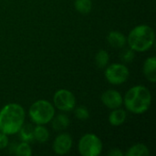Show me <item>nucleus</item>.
I'll return each instance as SVG.
<instances>
[{"instance_id":"f257e3e1","label":"nucleus","mask_w":156,"mask_h":156,"mask_svg":"<svg viewBox=\"0 0 156 156\" xmlns=\"http://www.w3.org/2000/svg\"><path fill=\"white\" fill-rule=\"evenodd\" d=\"M26 112L18 103L10 102L0 110V132L9 135L18 133L25 124Z\"/></svg>"},{"instance_id":"f03ea898","label":"nucleus","mask_w":156,"mask_h":156,"mask_svg":"<svg viewBox=\"0 0 156 156\" xmlns=\"http://www.w3.org/2000/svg\"><path fill=\"white\" fill-rule=\"evenodd\" d=\"M152 104V93L149 89L143 85L130 88L123 96V105L126 110L133 114H144Z\"/></svg>"},{"instance_id":"7ed1b4c3","label":"nucleus","mask_w":156,"mask_h":156,"mask_svg":"<svg viewBox=\"0 0 156 156\" xmlns=\"http://www.w3.org/2000/svg\"><path fill=\"white\" fill-rule=\"evenodd\" d=\"M127 44L135 52H145L154 44L155 34L153 27L143 24L134 27L128 34Z\"/></svg>"},{"instance_id":"20e7f679","label":"nucleus","mask_w":156,"mask_h":156,"mask_svg":"<svg viewBox=\"0 0 156 156\" xmlns=\"http://www.w3.org/2000/svg\"><path fill=\"white\" fill-rule=\"evenodd\" d=\"M56 114V110L50 101L38 100L31 104L28 110L29 119L36 125H46L49 123Z\"/></svg>"},{"instance_id":"39448f33","label":"nucleus","mask_w":156,"mask_h":156,"mask_svg":"<svg viewBox=\"0 0 156 156\" xmlns=\"http://www.w3.org/2000/svg\"><path fill=\"white\" fill-rule=\"evenodd\" d=\"M102 148L101 140L94 133H85L78 143V151L82 156H99Z\"/></svg>"},{"instance_id":"423d86ee","label":"nucleus","mask_w":156,"mask_h":156,"mask_svg":"<svg viewBox=\"0 0 156 156\" xmlns=\"http://www.w3.org/2000/svg\"><path fill=\"white\" fill-rule=\"evenodd\" d=\"M104 76L109 83L112 85H122L128 80L130 71L125 64L112 63L105 68Z\"/></svg>"},{"instance_id":"0eeeda50","label":"nucleus","mask_w":156,"mask_h":156,"mask_svg":"<svg viewBox=\"0 0 156 156\" xmlns=\"http://www.w3.org/2000/svg\"><path fill=\"white\" fill-rule=\"evenodd\" d=\"M76 104L77 100L75 95L67 89H59L53 95V105L60 112H72Z\"/></svg>"},{"instance_id":"6e6552de","label":"nucleus","mask_w":156,"mask_h":156,"mask_svg":"<svg viewBox=\"0 0 156 156\" xmlns=\"http://www.w3.org/2000/svg\"><path fill=\"white\" fill-rule=\"evenodd\" d=\"M72 145L73 140L70 134L68 133H62L56 136L52 144V149L56 154L65 155L70 152Z\"/></svg>"},{"instance_id":"1a4fd4ad","label":"nucleus","mask_w":156,"mask_h":156,"mask_svg":"<svg viewBox=\"0 0 156 156\" xmlns=\"http://www.w3.org/2000/svg\"><path fill=\"white\" fill-rule=\"evenodd\" d=\"M101 101L105 107L110 110H114L122 107L123 104V96L118 90L110 89L101 94Z\"/></svg>"},{"instance_id":"9d476101","label":"nucleus","mask_w":156,"mask_h":156,"mask_svg":"<svg viewBox=\"0 0 156 156\" xmlns=\"http://www.w3.org/2000/svg\"><path fill=\"white\" fill-rule=\"evenodd\" d=\"M143 72L147 80L152 83L156 82V58H147L143 65Z\"/></svg>"},{"instance_id":"9b49d317","label":"nucleus","mask_w":156,"mask_h":156,"mask_svg":"<svg viewBox=\"0 0 156 156\" xmlns=\"http://www.w3.org/2000/svg\"><path fill=\"white\" fill-rule=\"evenodd\" d=\"M107 41L114 48H122L127 44V37L123 33L118 30H112L108 34Z\"/></svg>"},{"instance_id":"f8f14e48","label":"nucleus","mask_w":156,"mask_h":156,"mask_svg":"<svg viewBox=\"0 0 156 156\" xmlns=\"http://www.w3.org/2000/svg\"><path fill=\"white\" fill-rule=\"evenodd\" d=\"M127 119V112L125 110L122 108H117L112 110L111 113L109 114V123L112 126H120L125 122Z\"/></svg>"},{"instance_id":"ddd939ff","label":"nucleus","mask_w":156,"mask_h":156,"mask_svg":"<svg viewBox=\"0 0 156 156\" xmlns=\"http://www.w3.org/2000/svg\"><path fill=\"white\" fill-rule=\"evenodd\" d=\"M50 122H51L53 130H55L57 132H60V131L66 130L69 127L70 121H69V118L66 114L59 113L58 115L55 114V116L53 117V119L51 120Z\"/></svg>"},{"instance_id":"4468645a","label":"nucleus","mask_w":156,"mask_h":156,"mask_svg":"<svg viewBox=\"0 0 156 156\" xmlns=\"http://www.w3.org/2000/svg\"><path fill=\"white\" fill-rule=\"evenodd\" d=\"M34 141L39 144H45L49 139V132L45 125H36L33 129Z\"/></svg>"},{"instance_id":"2eb2a0df","label":"nucleus","mask_w":156,"mask_h":156,"mask_svg":"<svg viewBox=\"0 0 156 156\" xmlns=\"http://www.w3.org/2000/svg\"><path fill=\"white\" fill-rule=\"evenodd\" d=\"M149 154L150 150L144 144H136L132 145L124 154L126 156H147Z\"/></svg>"},{"instance_id":"dca6fc26","label":"nucleus","mask_w":156,"mask_h":156,"mask_svg":"<svg viewBox=\"0 0 156 156\" xmlns=\"http://www.w3.org/2000/svg\"><path fill=\"white\" fill-rule=\"evenodd\" d=\"M34 127L31 124H24L19 130V137L22 142L26 143H33L34 142V134H33Z\"/></svg>"},{"instance_id":"f3484780","label":"nucleus","mask_w":156,"mask_h":156,"mask_svg":"<svg viewBox=\"0 0 156 156\" xmlns=\"http://www.w3.org/2000/svg\"><path fill=\"white\" fill-rule=\"evenodd\" d=\"M110 61V55L105 49L99 50L95 55V64L100 69H104L108 66Z\"/></svg>"},{"instance_id":"a211bd4d","label":"nucleus","mask_w":156,"mask_h":156,"mask_svg":"<svg viewBox=\"0 0 156 156\" xmlns=\"http://www.w3.org/2000/svg\"><path fill=\"white\" fill-rule=\"evenodd\" d=\"M74 7L80 14H89L92 9V1L91 0H75Z\"/></svg>"},{"instance_id":"6ab92c4d","label":"nucleus","mask_w":156,"mask_h":156,"mask_svg":"<svg viewBox=\"0 0 156 156\" xmlns=\"http://www.w3.org/2000/svg\"><path fill=\"white\" fill-rule=\"evenodd\" d=\"M15 154L17 156H30L32 154V148L29 143L21 142L16 144Z\"/></svg>"},{"instance_id":"aec40b11","label":"nucleus","mask_w":156,"mask_h":156,"mask_svg":"<svg viewBox=\"0 0 156 156\" xmlns=\"http://www.w3.org/2000/svg\"><path fill=\"white\" fill-rule=\"evenodd\" d=\"M74 115L80 121H87L90 118V112L85 106H78L74 108Z\"/></svg>"},{"instance_id":"412c9836","label":"nucleus","mask_w":156,"mask_h":156,"mask_svg":"<svg viewBox=\"0 0 156 156\" xmlns=\"http://www.w3.org/2000/svg\"><path fill=\"white\" fill-rule=\"evenodd\" d=\"M134 58H135V51H133L130 48H127V49H124L121 53V59L124 63H131L133 60Z\"/></svg>"},{"instance_id":"4be33fe9","label":"nucleus","mask_w":156,"mask_h":156,"mask_svg":"<svg viewBox=\"0 0 156 156\" xmlns=\"http://www.w3.org/2000/svg\"><path fill=\"white\" fill-rule=\"evenodd\" d=\"M9 144V137L7 134L0 132V150H4L8 147Z\"/></svg>"},{"instance_id":"5701e85b","label":"nucleus","mask_w":156,"mask_h":156,"mask_svg":"<svg viewBox=\"0 0 156 156\" xmlns=\"http://www.w3.org/2000/svg\"><path fill=\"white\" fill-rule=\"evenodd\" d=\"M109 156H123L124 155V153H122L120 149L118 148H114V149H112L109 154H108Z\"/></svg>"}]
</instances>
